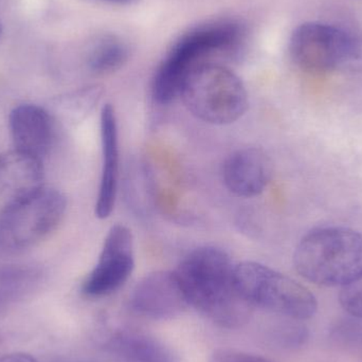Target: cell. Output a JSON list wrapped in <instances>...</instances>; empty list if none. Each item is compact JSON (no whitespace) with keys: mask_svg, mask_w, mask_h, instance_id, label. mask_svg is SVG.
Listing matches in <instances>:
<instances>
[{"mask_svg":"<svg viewBox=\"0 0 362 362\" xmlns=\"http://www.w3.org/2000/svg\"><path fill=\"white\" fill-rule=\"evenodd\" d=\"M248 28L232 17L210 19L181 34L155 72L152 95L161 105L180 98L185 78L200 66L238 57L246 46Z\"/></svg>","mask_w":362,"mask_h":362,"instance_id":"obj_1","label":"cell"},{"mask_svg":"<svg viewBox=\"0 0 362 362\" xmlns=\"http://www.w3.org/2000/svg\"><path fill=\"white\" fill-rule=\"evenodd\" d=\"M235 266L225 251L202 247L185 255L174 272L189 305L226 329L242 327L252 308L236 289Z\"/></svg>","mask_w":362,"mask_h":362,"instance_id":"obj_2","label":"cell"},{"mask_svg":"<svg viewBox=\"0 0 362 362\" xmlns=\"http://www.w3.org/2000/svg\"><path fill=\"white\" fill-rule=\"evenodd\" d=\"M297 272L322 286L344 287L362 279V234L350 228H315L297 245Z\"/></svg>","mask_w":362,"mask_h":362,"instance_id":"obj_3","label":"cell"},{"mask_svg":"<svg viewBox=\"0 0 362 362\" xmlns=\"http://www.w3.org/2000/svg\"><path fill=\"white\" fill-rule=\"evenodd\" d=\"M180 98L194 117L213 125L236 122L248 108L244 83L221 63L206 64L194 69L185 78Z\"/></svg>","mask_w":362,"mask_h":362,"instance_id":"obj_4","label":"cell"},{"mask_svg":"<svg viewBox=\"0 0 362 362\" xmlns=\"http://www.w3.org/2000/svg\"><path fill=\"white\" fill-rule=\"evenodd\" d=\"M235 285L238 293L251 308L283 318L308 320L318 308L316 298L303 285L255 262L235 266Z\"/></svg>","mask_w":362,"mask_h":362,"instance_id":"obj_5","label":"cell"},{"mask_svg":"<svg viewBox=\"0 0 362 362\" xmlns=\"http://www.w3.org/2000/svg\"><path fill=\"white\" fill-rule=\"evenodd\" d=\"M289 53L300 69L310 74L362 67L361 38L329 23L300 25L291 34Z\"/></svg>","mask_w":362,"mask_h":362,"instance_id":"obj_6","label":"cell"},{"mask_svg":"<svg viewBox=\"0 0 362 362\" xmlns=\"http://www.w3.org/2000/svg\"><path fill=\"white\" fill-rule=\"evenodd\" d=\"M67 209L65 196L42 187L0 210V250L19 252L35 246L57 229Z\"/></svg>","mask_w":362,"mask_h":362,"instance_id":"obj_7","label":"cell"},{"mask_svg":"<svg viewBox=\"0 0 362 362\" xmlns=\"http://www.w3.org/2000/svg\"><path fill=\"white\" fill-rule=\"evenodd\" d=\"M134 268L133 234L125 226H112L104 240L99 259L83 282L81 291L88 298L112 295L127 282Z\"/></svg>","mask_w":362,"mask_h":362,"instance_id":"obj_8","label":"cell"},{"mask_svg":"<svg viewBox=\"0 0 362 362\" xmlns=\"http://www.w3.org/2000/svg\"><path fill=\"white\" fill-rule=\"evenodd\" d=\"M135 314L152 320H170L187 310L189 303L175 272H156L144 276L129 297Z\"/></svg>","mask_w":362,"mask_h":362,"instance_id":"obj_9","label":"cell"},{"mask_svg":"<svg viewBox=\"0 0 362 362\" xmlns=\"http://www.w3.org/2000/svg\"><path fill=\"white\" fill-rule=\"evenodd\" d=\"M8 121L15 150L42 160L54 142V116L42 106L21 104L11 112Z\"/></svg>","mask_w":362,"mask_h":362,"instance_id":"obj_10","label":"cell"},{"mask_svg":"<svg viewBox=\"0 0 362 362\" xmlns=\"http://www.w3.org/2000/svg\"><path fill=\"white\" fill-rule=\"evenodd\" d=\"M102 144V172L95 202V216L105 219L112 214L118 194L120 148L116 110L110 104L102 108L100 119Z\"/></svg>","mask_w":362,"mask_h":362,"instance_id":"obj_11","label":"cell"},{"mask_svg":"<svg viewBox=\"0 0 362 362\" xmlns=\"http://www.w3.org/2000/svg\"><path fill=\"white\" fill-rule=\"evenodd\" d=\"M272 167L267 155L257 148L232 153L223 163L226 187L238 197L259 195L272 180Z\"/></svg>","mask_w":362,"mask_h":362,"instance_id":"obj_12","label":"cell"},{"mask_svg":"<svg viewBox=\"0 0 362 362\" xmlns=\"http://www.w3.org/2000/svg\"><path fill=\"white\" fill-rule=\"evenodd\" d=\"M42 160L12 150L0 154V210L44 187Z\"/></svg>","mask_w":362,"mask_h":362,"instance_id":"obj_13","label":"cell"},{"mask_svg":"<svg viewBox=\"0 0 362 362\" xmlns=\"http://www.w3.org/2000/svg\"><path fill=\"white\" fill-rule=\"evenodd\" d=\"M108 346L117 362H178L174 351L165 342L139 332L117 334Z\"/></svg>","mask_w":362,"mask_h":362,"instance_id":"obj_14","label":"cell"},{"mask_svg":"<svg viewBox=\"0 0 362 362\" xmlns=\"http://www.w3.org/2000/svg\"><path fill=\"white\" fill-rule=\"evenodd\" d=\"M129 59V47L116 34H102L87 49L86 66L95 76H107L120 70Z\"/></svg>","mask_w":362,"mask_h":362,"instance_id":"obj_15","label":"cell"},{"mask_svg":"<svg viewBox=\"0 0 362 362\" xmlns=\"http://www.w3.org/2000/svg\"><path fill=\"white\" fill-rule=\"evenodd\" d=\"M42 269L35 266L0 267V308L16 303L31 295L42 283Z\"/></svg>","mask_w":362,"mask_h":362,"instance_id":"obj_16","label":"cell"},{"mask_svg":"<svg viewBox=\"0 0 362 362\" xmlns=\"http://www.w3.org/2000/svg\"><path fill=\"white\" fill-rule=\"evenodd\" d=\"M101 95L102 90L100 87H87L62 97L57 101V108L62 116L67 117L71 120H78L84 118L95 108Z\"/></svg>","mask_w":362,"mask_h":362,"instance_id":"obj_17","label":"cell"},{"mask_svg":"<svg viewBox=\"0 0 362 362\" xmlns=\"http://www.w3.org/2000/svg\"><path fill=\"white\" fill-rule=\"evenodd\" d=\"M339 301L351 317L362 319V279L342 287Z\"/></svg>","mask_w":362,"mask_h":362,"instance_id":"obj_18","label":"cell"},{"mask_svg":"<svg viewBox=\"0 0 362 362\" xmlns=\"http://www.w3.org/2000/svg\"><path fill=\"white\" fill-rule=\"evenodd\" d=\"M209 362H272L259 355L235 349H218L211 355Z\"/></svg>","mask_w":362,"mask_h":362,"instance_id":"obj_19","label":"cell"},{"mask_svg":"<svg viewBox=\"0 0 362 362\" xmlns=\"http://www.w3.org/2000/svg\"><path fill=\"white\" fill-rule=\"evenodd\" d=\"M336 334L338 338H341L344 341L362 344V319L352 317V319L341 323L336 329Z\"/></svg>","mask_w":362,"mask_h":362,"instance_id":"obj_20","label":"cell"},{"mask_svg":"<svg viewBox=\"0 0 362 362\" xmlns=\"http://www.w3.org/2000/svg\"><path fill=\"white\" fill-rule=\"evenodd\" d=\"M0 362H38V361L25 353H12V354L0 356Z\"/></svg>","mask_w":362,"mask_h":362,"instance_id":"obj_21","label":"cell"},{"mask_svg":"<svg viewBox=\"0 0 362 362\" xmlns=\"http://www.w3.org/2000/svg\"><path fill=\"white\" fill-rule=\"evenodd\" d=\"M110 1L122 2V1H127V0H110Z\"/></svg>","mask_w":362,"mask_h":362,"instance_id":"obj_22","label":"cell"},{"mask_svg":"<svg viewBox=\"0 0 362 362\" xmlns=\"http://www.w3.org/2000/svg\"><path fill=\"white\" fill-rule=\"evenodd\" d=\"M2 34V25L1 23H0V36H1Z\"/></svg>","mask_w":362,"mask_h":362,"instance_id":"obj_23","label":"cell"}]
</instances>
